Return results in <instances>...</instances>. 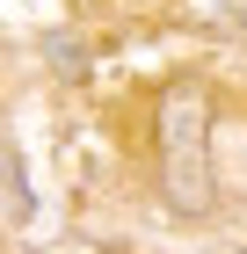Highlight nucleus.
Returning <instances> with one entry per match:
<instances>
[{
  "label": "nucleus",
  "instance_id": "nucleus-2",
  "mask_svg": "<svg viewBox=\"0 0 247 254\" xmlns=\"http://www.w3.org/2000/svg\"><path fill=\"white\" fill-rule=\"evenodd\" d=\"M51 59H58V73L73 80V73H87V44H73V37H58V44H51Z\"/></svg>",
  "mask_w": 247,
  "mask_h": 254
},
{
  "label": "nucleus",
  "instance_id": "nucleus-3",
  "mask_svg": "<svg viewBox=\"0 0 247 254\" xmlns=\"http://www.w3.org/2000/svg\"><path fill=\"white\" fill-rule=\"evenodd\" d=\"M7 182H15V160H7V145H0V218H22L29 203H22V196H7Z\"/></svg>",
  "mask_w": 247,
  "mask_h": 254
},
{
  "label": "nucleus",
  "instance_id": "nucleus-1",
  "mask_svg": "<svg viewBox=\"0 0 247 254\" xmlns=\"http://www.w3.org/2000/svg\"><path fill=\"white\" fill-rule=\"evenodd\" d=\"M211 117H204V95L196 87H167L160 102V160H167V203L182 218L211 203V145H204Z\"/></svg>",
  "mask_w": 247,
  "mask_h": 254
}]
</instances>
